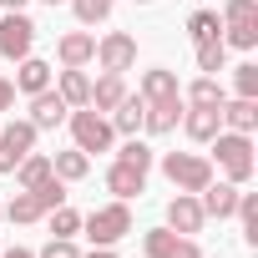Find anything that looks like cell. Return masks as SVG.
<instances>
[{
  "label": "cell",
  "instance_id": "8",
  "mask_svg": "<svg viewBox=\"0 0 258 258\" xmlns=\"http://www.w3.org/2000/svg\"><path fill=\"white\" fill-rule=\"evenodd\" d=\"M96 61H101V71H132L137 66V41L126 36V31H111V36H101L96 41Z\"/></svg>",
  "mask_w": 258,
  "mask_h": 258
},
{
  "label": "cell",
  "instance_id": "25",
  "mask_svg": "<svg viewBox=\"0 0 258 258\" xmlns=\"http://www.w3.org/2000/svg\"><path fill=\"white\" fill-rule=\"evenodd\" d=\"M228 101V91L213 81V76H198L192 86H187V106H223Z\"/></svg>",
  "mask_w": 258,
  "mask_h": 258
},
{
  "label": "cell",
  "instance_id": "40",
  "mask_svg": "<svg viewBox=\"0 0 258 258\" xmlns=\"http://www.w3.org/2000/svg\"><path fill=\"white\" fill-rule=\"evenodd\" d=\"M137 6H152V0H137Z\"/></svg>",
  "mask_w": 258,
  "mask_h": 258
},
{
  "label": "cell",
  "instance_id": "7",
  "mask_svg": "<svg viewBox=\"0 0 258 258\" xmlns=\"http://www.w3.org/2000/svg\"><path fill=\"white\" fill-rule=\"evenodd\" d=\"M142 248H147V258H203V248H198L187 233H172V228L142 233Z\"/></svg>",
  "mask_w": 258,
  "mask_h": 258
},
{
  "label": "cell",
  "instance_id": "37",
  "mask_svg": "<svg viewBox=\"0 0 258 258\" xmlns=\"http://www.w3.org/2000/svg\"><path fill=\"white\" fill-rule=\"evenodd\" d=\"M0 258H36L31 248H11V253H0Z\"/></svg>",
  "mask_w": 258,
  "mask_h": 258
},
{
  "label": "cell",
  "instance_id": "3",
  "mask_svg": "<svg viewBox=\"0 0 258 258\" xmlns=\"http://www.w3.org/2000/svg\"><path fill=\"white\" fill-rule=\"evenodd\" d=\"M81 228H86V238L96 248H111L116 238L132 233V213H126V203H111V208H96L91 218H81Z\"/></svg>",
  "mask_w": 258,
  "mask_h": 258
},
{
  "label": "cell",
  "instance_id": "28",
  "mask_svg": "<svg viewBox=\"0 0 258 258\" xmlns=\"http://www.w3.org/2000/svg\"><path fill=\"white\" fill-rule=\"evenodd\" d=\"M233 218H243V238H248V243H258V192H238Z\"/></svg>",
  "mask_w": 258,
  "mask_h": 258
},
{
  "label": "cell",
  "instance_id": "41",
  "mask_svg": "<svg viewBox=\"0 0 258 258\" xmlns=\"http://www.w3.org/2000/svg\"><path fill=\"white\" fill-rule=\"evenodd\" d=\"M0 218H6V208H0Z\"/></svg>",
  "mask_w": 258,
  "mask_h": 258
},
{
  "label": "cell",
  "instance_id": "23",
  "mask_svg": "<svg viewBox=\"0 0 258 258\" xmlns=\"http://www.w3.org/2000/svg\"><path fill=\"white\" fill-rule=\"evenodd\" d=\"M187 36H192V46L218 41V36H223V16H218V11H192V16H187Z\"/></svg>",
  "mask_w": 258,
  "mask_h": 258
},
{
  "label": "cell",
  "instance_id": "32",
  "mask_svg": "<svg viewBox=\"0 0 258 258\" xmlns=\"http://www.w3.org/2000/svg\"><path fill=\"white\" fill-rule=\"evenodd\" d=\"M31 192H36V203H41V208H46V213H51V208H61V203H66V182H61V177H56V172H51V177H46V182H41V187H31Z\"/></svg>",
  "mask_w": 258,
  "mask_h": 258
},
{
  "label": "cell",
  "instance_id": "14",
  "mask_svg": "<svg viewBox=\"0 0 258 258\" xmlns=\"http://www.w3.org/2000/svg\"><path fill=\"white\" fill-rule=\"evenodd\" d=\"M142 101H172V96H182L177 91V71H167V66H152L147 76H142V91H137Z\"/></svg>",
  "mask_w": 258,
  "mask_h": 258
},
{
  "label": "cell",
  "instance_id": "11",
  "mask_svg": "<svg viewBox=\"0 0 258 258\" xmlns=\"http://www.w3.org/2000/svg\"><path fill=\"white\" fill-rule=\"evenodd\" d=\"M182 126H187L192 142H213V137L223 132V111H218V106H187V111H182Z\"/></svg>",
  "mask_w": 258,
  "mask_h": 258
},
{
  "label": "cell",
  "instance_id": "1",
  "mask_svg": "<svg viewBox=\"0 0 258 258\" xmlns=\"http://www.w3.org/2000/svg\"><path fill=\"white\" fill-rule=\"evenodd\" d=\"M213 157H218V167L228 172V182L233 187H243L248 177H253V142H248V132H218L213 137Z\"/></svg>",
  "mask_w": 258,
  "mask_h": 258
},
{
  "label": "cell",
  "instance_id": "21",
  "mask_svg": "<svg viewBox=\"0 0 258 258\" xmlns=\"http://www.w3.org/2000/svg\"><path fill=\"white\" fill-rule=\"evenodd\" d=\"M142 111H147V101H142V96H121V101H116V116H111V132H126V137H137V126H142Z\"/></svg>",
  "mask_w": 258,
  "mask_h": 258
},
{
  "label": "cell",
  "instance_id": "6",
  "mask_svg": "<svg viewBox=\"0 0 258 258\" xmlns=\"http://www.w3.org/2000/svg\"><path fill=\"white\" fill-rule=\"evenodd\" d=\"M26 152H36V126H31V121L0 126V172H16Z\"/></svg>",
  "mask_w": 258,
  "mask_h": 258
},
{
  "label": "cell",
  "instance_id": "36",
  "mask_svg": "<svg viewBox=\"0 0 258 258\" xmlns=\"http://www.w3.org/2000/svg\"><path fill=\"white\" fill-rule=\"evenodd\" d=\"M11 101H16V86H11V81H6V76H0V111H6V106H11Z\"/></svg>",
  "mask_w": 258,
  "mask_h": 258
},
{
  "label": "cell",
  "instance_id": "31",
  "mask_svg": "<svg viewBox=\"0 0 258 258\" xmlns=\"http://www.w3.org/2000/svg\"><path fill=\"white\" fill-rule=\"evenodd\" d=\"M111 6H116V0H71V11H76V21H81V26L106 21V16H111Z\"/></svg>",
  "mask_w": 258,
  "mask_h": 258
},
{
  "label": "cell",
  "instance_id": "33",
  "mask_svg": "<svg viewBox=\"0 0 258 258\" xmlns=\"http://www.w3.org/2000/svg\"><path fill=\"white\" fill-rule=\"evenodd\" d=\"M116 162H132V167H142V172H147V167H152V147H147V142H137V137H126V147L116 152Z\"/></svg>",
  "mask_w": 258,
  "mask_h": 258
},
{
  "label": "cell",
  "instance_id": "24",
  "mask_svg": "<svg viewBox=\"0 0 258 258\" xmlns=\"http://www.w3.org/2000/svg\"><path fill=\"white\" fill-rule=\"evenodd\" d=\"M16 177H21V187L31 192V187H41L46 177H51V157L46 152H26L21 157V167H16Z\"/></svg>",
  "mask_w": 258,
  "mask_h": 258
},
{
  "label": "cell",
  "instance_id": "38",
  "mask_svg": "<svg viewBox=\"0 0 258 258\" xmlns=\"http://www.w3.org/2000/svg\"><path fill=\"white\" fill-rule=\"evenodd\" d=\"M0 6H6V11H21V6H26V0H0Z\"/></svg>",
  "mask_w": 258,
  "mask_h": 258
},
{
  "label": "cell",
  "instance_id": "4",
  "mask_svg": "<svg viewBox=\"0 0 258 258\" xmlns=\"http://www.w3.org/2000/svg\"><path fill=\"white\" fill-rule=\"evenodd\" d=\"M66 121H71V137H76L81 152H106L111 137H116V132H111V121H106L101 111H86V106H76Z\"/></svg>",
  "mask_w": 258,
  "mask_h": 258
},
{
  "label": "cell",
  "instance_id": "10",
  "mask_svg": "<svg viewBox=\"0 0 258 258\" xmlns=\"http://www.w3.org/2000/svg\"><path fill=\"white\" fill-rule=\"evenodd\" d=\"M66 116H71V106L61 101V91H51V86H46V91H36V96H31V126H36V132H41V126H61Z\"/></svg>",
  "mask_w": 258,
  "mask_h": 258
},
{
  "label": "cell",
  "instance_id": "9",
  "mask_svg": "<svg viewBox=\"0 0 258 258\" xmlns=\"http://www.w3.org/2000/svg\"><path fill=\"white\" fill-rule=\"evenodd\" d=\"M203 218H208V213H203L198 192H177V198L167 203V228H172V233H187V238H192V233L203 228Z\"/></svg>",
  "mask_w": 258,
  "mask_h": 258
},
{
  "label": "cell",
  "instance_id": "12",
  "mask_svg": "<svg viewBox=\"0 0 258 258\" xmlns=\"http://www.w3.org/2000/svg\"><path fill=\"white\" fill-rule=\"evenodd\" d=\"M106 187L126 203V198H142V187H147V172L142 167H132V162H111L106 167Z\"/></svg>",
  "mask_w": 258,
  "mask_h": 258
},
{
  "label": "cell",
  "instance_id": "30",
  "mask_svg": "<svg viewBox=\"0 0 258 258\" xmlns=\"http://www.w3.org/2000/svg\"><path fill=\"white\" fill-rule=\"evenodd\" d=\"M223 26H258V0H228Z\"/></svg>",
  "mask_w": 258,
  "mask_h": 258
},
{
  "label": "cell",
  "instance_id": "15",
  "mask_svg": "<svg viewBox=\"0 0 258 258\" xmlns=\"http://www.w3.org/2000/svg\"><path fill=\"white\" fill-rule=\"evenodd\" d=\"M198 203H203L208 218H233V208H238V187H233V182H208Z\"/></svg>",
  "mask_w": 258,
  "mask_h": 258
},
{
  "label": "cell",
  "instance_id": "34",
  "mask_svg": "<svg viewBox=\"0 0 258 258\" xmlns=\"http://www.w3.org/2000/svg\"><path fill=\"white\" fill-rule=\"evenodd\" d=\"M233 86H238V96L258 101V66H253V61H243V66H238V76H233Z\"/></svg>",
  "mask_w": 258,
  "mask_h": 258
},
{
  "label": "cell",
  "instance_id": "18",
  "mask_svg": "<svg viewBox=\"0 0 258 258\" xmlns=\"http://www.w3.org/2000/svg\"><path fill=\"white\" fill-rule=\"evenodd\" d=\"M56 91H61V101H66L71 111L91 101V81H86V71H81V66H66V71H61V86H56Z\"/></svg>",
  "mask_w": 258,
  "mask_h": 258
},
{
  "label": "cell",
  "instance_id": "29",
  "mask_svg": "<svg viewBox=\"0 0 258 258\" xmlns=\"http://www.w3.org/2000/svg\"><path fill=\"white\" fill-rule=\"evenodd\" d=\"M223 61H228V46H223V36H218V41H203V46H198V71H203V76L223 71Z\"/></svg>",
  "mask_w": 258,
  "mask_h": 258
},
{
  "label": "cell",
  "instance_id": "20",
  "mask_svg": "<svg viewBox=\"0 0 258 258\" xmlns=\"http://www.w3.org/2000/svg\"><path fill=\"white\" fill-rule=\"evenodd\" d=\"M51 172H56L61 182H81V177L91 172V157H86L81 147H71V152H56V157H51Z\"/></svg>",
  "mask_w": 258,
  "mask_h": 258
},
{
  "label": "cell",
  "instance_id": "39",
  "mask_svg": "<svg viewBox=\"0 0 258 258\" xmlns=\"http://www.w3.org/2000/svg\"><path fill=\"white\" fill-rule=\"evenodd\" d=\"M46 6H66V0H46Z\"/></svg>",
  "mask_w": 258,
  "mask_h": 258
},
{
  "label": "cell",
  "instance_id": "22",
  "mask_svg": "<svg viewBox=\"0 0 258 258\" xmlns=\"http://www.w3.org/2000/svg\"><path fill=\"white\" fill-rule=\"evenodd\" d=\"M16 86H21L26 96L46 91V86H51V66H46V61H36V56H26V61H21V71H16Z\"/></svg>",
  "mask_w": 258,
  "mask_h": 258
},
{
  "label": "cell",
  "instance_id": "19",
  "mask_svg": "<svg viewBox=\"0 0 258 258\" xmlns=\"http://www.w3.org/2000/svg\"><path fill=\"white\" fill-rule=\"evenodd\" d=\"M121 96H126L121 76H116V71H106L101 81H91V101H86V106H91V111H116V101H121Z\"/></svg>",
  "mask_w": 258,
  "mask_h": 258
},
{
  "label": "cell",
  "instance_id": "17",
  "mask_svg": "<svg viewBox=\"0 0 258 258\" xmlns=\"http://www.w3.org/2000/svg\"><path fill=\"white\" fill-rule=\"evenodd\" d=\"M56 56H61V66H86V61L96 56V36H86V31H71V36H61Z\"/></svg>",
  "mask_w": 258,
  "mask_h": 258
},
{
  "label": "cell",
  "instance_id": "35",
  "mask_svg": "<svg viewBox=\"0 0 258 258\" xmlns=\"http://www.w3.org/2000/svg\"><path fill=\"white\" fill-rule=\"evenodd\" d=\"M36 258H81V248H76L71 238H51V243H46Z\"/></svg>",
  "mask_w": 258,
  "mask_h": 258
},
{
  "label": "cell",
  "instance_id": "13",
  "mask_svg": "<svg viewBox=\"0 0 258 258\" xmlns=\"http://www.w3.org/2000/svg\"><path fill=\"white\" fill-rule=\"evenodd\" d=\"M177 121H182V96H172V101H147V111H142V126H147L152 137H167Z\"/></svg>",
  "mask_w": 258,
  "mask_h": 258
},
{
  "label": "cell",
  "instance_id": "2",
  "mask_svg": "<svg viewBox=\"0 0 258 258\" xmlns=\"http://www.w3.org/2000/svg\"><path fill=\"white\" fill-rule=\"evenodd\" d=\"M162 172H167V182H172L177 192H203V187L213 182V162L198 157V152H167V157H162Z\"/></svg>",
  "mask_w": 258,
  "mask_h": 258
},
{
  "label": "cell",
  "instance_id": "26",
  "mask_svg": "<svg viewBox=\"0 0 258 258\" xmlns=\"http://www.w3.org/2000/svg\"><path fill=\"white\" fill-rule=\"evenodd\" d=\"M6 218H11V223H36V218H46V208L36 203V192H26V187H21V192H16V203H6Z\"/></svg>",
  "mask_w": 258,
  "mask_h": 258
},
{
  "label": "cell",
  "instance_id": "5",
  "mask_svg": "<svg viewBox=\"0 0 258 258\" xmlns=\"http://www.w3.org/2000/svg\"><path fill=\"white\" fill-rule=\"evenodd\" d=\"M36 46V21L21 16V11H6V21H0V56L6 61H26Z\"/></svg>",
  "mask_w": 258,
  "mask_h": 258
},
{
  "label": "cell",
  "instance_id": "27",
  "mask_svg": "<svg viewBox=\"0 0 258 258\" xmlns=\"http://www.w3.org/2000/svg\"><path fill=\"white\" fill-rule=\"evenodd\" d=\"M46 223H51V238H76V233H81V213H76V208H66V203H61V208H51V213H46Z\"/></svg>",
  "mask_w": 258,
  "mask_h": 258
},
{
  "label": "cell",
  "instance_id": "16",
  "mask_svg": "<svg viewBox=\"0 0 258 258\" xmlns=\"http://www.w3.org/2000/svg\"><path fill=\"white\" fill-rule=\"evenodd\" d=\"M218 111H223V126H228V132H253V126H258V101H248V96H233V101H223Z\"/></svg>",
  "mask_w": 258,
  "mask_h": 258
}]
</instances>
